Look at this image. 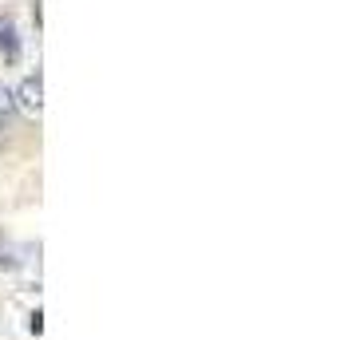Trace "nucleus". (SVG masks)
<instances>
[{
  "mask_svg": "<svg viewBox=\"0 0 352 340\" xmlns=\"http://www.w3.org/2000/svg\"><path fill=\"white\" fill-rule=\"evenodd\" d=\"M12 99H16V107L40 115V107H44V80H40V71H36V76H24L20 87L12 91Z\"/></svg>",
  "mask_w": 352,
  "mask_h": 340,
  "instance_id": "1",
  "label": "nucleus"
},
{
  "mask_svg": "<svg viewBox=\"0 0 352 340\" xmlns=\"http://www.w3.org/2000/svg\"><path fill=\"white\" fill-rule=\"evenodd\" d=\"M0 56H4L8 64L20 60V36H16V24H12V20H0Z\"/></svg>",
  "mask_w": 352,
  "mask_h": 340,
  "instance_id": "2",
  "label": "nucleus"
},
{
  "mask_svg": "<svg viewBox=\"0 0 352 340\" xmlns=\"http://www.w3.org/2000/svg\"><path fill=\"white\" fill-rule=\"evenodd\" d=\"M12 111H16L12 87H4V83H0V123H4V119H12Z\"/></svg>",
  "mask_w": 352,
  "mask_h": 340,
  "instance_id": "3",
  "label": "nucleus"
}]
</instances>
